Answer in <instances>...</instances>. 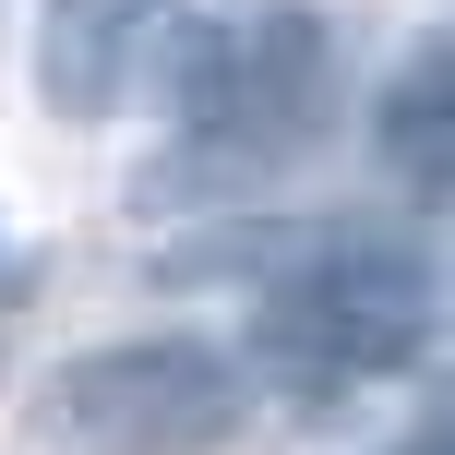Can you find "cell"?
Instances as JSON below:
<instances>
[{"mask_svg": "<svg viewBox=\"0 0 455 455\" xmlns=\"http://www.w3.org/2000/svg\"><path fill=\"white\" fill-rule=\"evenodd\" d=\"M443 323V275L419 240L395 228H336V240H299V264L264 288L251 312V360L275 371L288 395H360L384 371H408Z\"/></svg>", "mask_w": 455, "mask_h": 455, "instance_id": "1", "label": "cell"}, {"mask_svg": "<svg viewBox=\"0 0 455 455\" xmlns=\"http://www.w3.org/2000/svg\"><path fill=\"white\" fill-rule=\"evenodd\" d=\"M323 108H336V36H323V12L251 0V12L204 24V48H192L180 168H204V180H264V168H288L299 144L323 132Z\"/></svg>", "mask_w": 455, "mask_h": 455, "instance_id": "2", "label": "cell"}, {"mask_svg": "<svg viewBox=\"0 0 455 455\" xmlns=\"http://www.w3.org/2000/svg\"><path fill=\"white\" fill-rule=\"evenodd\" d=\"M36 432L60 455H216L240 432V360L204 336H108L48 371Z\"/></svg>", "mask_w": 455, "mask_h": 455, "instance_id": "3", "label": "cell"}, {"mask_svg": "<svg viewBox=\"0 0 455 455\" xmlns=\"http://www.w3.org/2000/svg\"><path fill=\"white\" fill-rule=\"evenodd\" d=\"M204 12L192 0H36V108L48 120H132L180 108Z\"/></svg>", "mask_w": 455, "mask_h": 455, "instance_id": "4", "label": "cell"}, {"mask_svg": "<svg viewBox=\"0 0 455 455\" xmlns=\"http://www.w3.org/2000/svg\"><path fill=\"white\" fill-rule=\"evenodd\" d=\"M371 156L408 192H455V12L395 48L384 96H371Z\"/></svg>", "mask_w": 455, "mask_h": 455, "instance_id": "5", "label": "cell"}, {"mask_svg": "<svg viewBox=\"0 0 455 455\" xmlns=\"http://www.w3.org/2000/svg\"><path fill=\"white\" fill-rule=\"evenodd\" d=\"M408 455H455V395H443V408H432V432H419Z\"/></svg>", "mask_w": 455, "mask_h": 455, "instance_id": "6", "label": "cell"}]
</instances>
